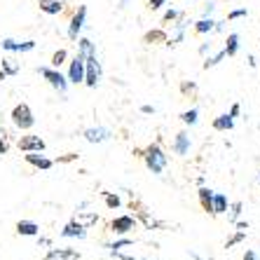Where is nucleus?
<instances>
[{
  "instance_id": "nucleus-1",
  "label": "nucleus",
  "mask_w": 260,
  "mask_h": 260,
  "mask_svg": "<svg viewBox=\"0 0 260 260\" xmlns=\"http://www.w3.org/2000/svg\"><path fill=\"white\" fill-rule=\"evenodd\" d=\"M141 157L145 159V167H148L152 174L159 176L164 169H167V155H164V150L159 148V143H150L143 152H141Z\"/></svg>"
},
{
  "instance_id": "nucleus-2",
  "label": "nucleus",
  "mask_w": 260,
  "mask_h": 260,
  "mask_svg": "<svg viewBox=\"0 0 260 260\" xmlns=\"http://www.w3.org/2000/svg\"><path fill=\"white\" fill-rule=\"evenodd\" d=\"M12 124L21 132H28L33 124H36V117H33V110H30L28 103H17L12 108Z\"/></svg>"
},
{
  "instance_id": "nucleus-3",
  "label": "nucleus",
  "mask_w": 260,
  "mask_h": 260,
  "mask_svg": "<svg viewBox=\"0 0 260 260\" xmlns=\"http://www.w3.org/2000/svg\"><path fill=\"white\" fill-rule=\"evenodd\" d=\"M101 78H103V68L96 59V52H94V54H87L85 56V85L94 89V87L101 82Z\"/></svg>"
},
{
  "instance_id": "nucleus-4",
  "label": "nucleus",
  "mask_w": 260,
  "mask_h": 260,
  "mask_svg": "<svg viewBox=\"0 0 260 260\" xmlns=\"http://www.w3.org/2000/svg\"><path fill=\"white\" fill-rule=\"evenodd\" d=\"M38 73L43 75L45 80H47L49 85L54 87L59 94H66V89H68V78L66 75H61L59 73V68H47V66H40L38 68Z\"/></svg>"
},
{
  "instance_id": "nucleus-5",
  "label": "nucleus",
  "mask_w": 260,
  "mask_h": 260,
  "mask_svg": "<svg viewBox=\"0 0 260 260\" xmlns=\"http://www.w3.org/2000/svg\"><path fill=\"white\" fill-rule=\"evenodd\" d=\"M66 78H68V85H80V82H85V56L82 54H78L71 61Z\"/></svg>"
},
{
  "instance_id": "nucleus-6",
  "label": "nucleus",
  "mask_w": 260,
  "mask_h": 260,
  "mask_svg": "<svg viewBox=\"0 0 260 260\" xmlns=\"http://www.w3.org/2000/svg\"><path fill=\"white\" fill-rule=\"evenodd\" d=\"M17 145H19V150L21 152H45V148H47V143H45L40 136H36V134H26V136H21Z\"/></svg>"
},
{
  "instance_id": "nucleus-7",
  "label": "nucleus",
  "mask_w": 260,
  "mask_h": 260,
  "mask_svg": "<svg viewBox=\"0 0 260 260\" xmlns=\"http://www.w3.org/2000/svg\"><path fill=\"white\" fill-rule=\"evenodd\" d=\"M85 19H87V7L80 5L78 12L73 14V19H71V26H68V38H71V40H78L80 30H82V26H85Z\"/></svg>"
},
{
  "instance_id": "nucleus-8",
  "label": "nucleus",
  "mask_w": 260,
  "mask_h": 260,
  "mask_svg": "<svg viewBox=\"0 0 260 260\" xmlns=\"http://www.w3.org/2000/svg\"><path fill=\"white\" fill-rule=\"evenodd\" d=\"M59 235L63 237V239H85V237H87V228L73 218V220H68V223L63 225V230H61Z\"/></svg>"
},
{
  "instance_id": "nucleus-9",
  "label": "nucleus",
  "mask_w": 260,
  "mask_h": 260,
  "mask_svg": "<svg viewBox=\"0 0 260 260\" xmlns=\"http://www.w3.org/2000/svg\"><path fill=\"white\" fill-rule=\"evenodd\" d=\"M136 228V218L134 216H117L110 220V230L115 232V235H127Z\"/></svg>"
},
{
  "instance_id": "nucleus-10",
  "label": "nucleus",
  "mask_w": 260,
  "mask_h": 260,
  "mask_svg": "<svg viewBox=\"0 0 260 260\" xmlns=\"http://www.w3.org/2000/svg\"><path fill=\"white\" fill-rule=\"evenodd\" d=\"M24 159L30 164V167H36V169H40V171H49L54 167V159L45 157L43 152H26Z\"/></svg>"
},
{
  "instance_id": "nucleus-11",
  "label": "nucleus",
  "mask_w": 260,
  "mask_h": 260,
  "mask_svg": "<svg viewBox=\"0 0 260 260\" xmlns=\"http://www.w3.org/2000/svg\"><path fill=\"white\" fill-rule=\"evenodd\" d=\"M0 47L5 49V52H33L36 49V43L33 40H26V43H19V40H12V38H5L3 43H0Z\"/></svg>"
},
{
  "instance_id": "nucleus-12",
  "label": "nucleus",
  "mask_w": 260,
  "mask_h": 260,
  "mask_svg": "<svg viewBox=\"0 0 260 260\" xmlns=\"http://www.w3.org/2000/svg\"><path fill=\"white\" fill-rule=\"evenodd\" d=\"M45 260H80V253L75 248H49Z\"/></svg>"
},
{
  "instance_id": "nucleus-13",
  "label": "nucleus",
  "mask_w": 260,
  "mask_h": 260,
  "mask_svg": "<svg viewBox=\"0 0 260 260\" xmlns=\"http://www.w3.org/2000/svg\"><path fill=\"white\" fill-rule=\"evenodd\" d=\"M190 145H192V141H190V134L188 132H178V134H176V141H174V152H176V155L185 157V155L190 152Z\"/></svg>"
},
{
  "instance_id": "nucleus-14",
  "label": "nucleus",
  "mask_w": 260,
  "mask_h": 260,
  "mask_svg": "<svg viewBox=\"0 0 260 260\" xmlns=\"http://www.w3.org/2000/svg\"><path fill=\"white\" fill-rule=\"evenodd\" d=\"M110 139V129L106 127H91V129H85V141L89 143H103V141Z\"/></svg>"
},
{
  "instance_id": "nucleus-15",
  "label": "nucleus",
  "mask_w": 260,
  "mask_h": 260,
  "mask_svg": "<svg viewBox=\"0 0 260 260\" xmlns=\"http://www.w3.org/2000/svg\"><path fill=\"white\" fill-rule=\"evenodd\" d=\"M17 235L21 237H38L40 235V225L33 220H19L17 223Z\"/></svg>"
},
{
  "instance_id": "nucleus-16",
  "label": "nucleus",
  "mask_w": 260,
  "mask_h": 260,
  "mask_svg": "<svg viewBox=\"0 0 260 260\" xmlns=\"http://www.w3.org/2000/svg\"><path fill=\"white\" fill-rule=\"evenodd\" d=\"M197 194H200L202 209H204L206 213H213V190H209V188H204V185H200Z\"/></svg>"
},
{
  "instance_id": "nucleus-17",
  "label": "nucleus",
  "mask_w": 260,
  "mask_h": 260,
  "mask_svg": "<svg viewBox=\"0 0 260 260\" xmlns=\"http://www.w3.org/2000/svg\"><path fill=\"white\" fill-rule=\"evenodd\" d=\"M230 209V202L223 192H213V216H220V213H228Z\"/></svg>"
},
{
  "instance_id": "nucleus-18",
  "label": "nucleus",
  "mask_w": 260,
  "mask_h": 260,
  "mask_svg": "<svg viewBox=\"0 0 260 260\" xmlns=\"http://www.w3.org/2000/svg\"><path fill=\"white\" fill-rule=\"evenodd\" d=\"M232 127H235V117H232L230 113L218 115L216 120H213V129H216V132H230Z\"/></svg>"
},
{
  "instance_id": "nucleus-19",
  "label": "nucleus",
  "mask_w": 260,
  "mask_h": 260,
  "mask_svg": "<svg viewBox=\"0 0 260 260\" xmlns=\"http://www.w3.org/2000/svg\"><path fill=\"white\" fill-rule=\"evenodd\" d=\"M38 5H40V10H43L45 14H61L63 12V3H61V0H40Z\"/></svg>"
},
{
  "instance_id": "nucleus-20",
  "label": "nucleus",
  "mask_w": 260,
  "mask_h": 260,
  "mask_svg": "<svg viewBox=\"0 0 260 260\" xmlns=\"http://www.w3.org/2000/svg\"><path fill=\"white\" fill-rule=\"evenodd\" d=\"M139 218H141V223H143L148 230H162V228H164L162 220H155V218H152L148 211H139Z\"/></svg>"
},
{
  "instance_id": "nucleus-21",
  "label": "nucleus",
  "mask_w": 260,
  "mask_h": 260,
  "mask_svg": "<svg viewBox=\"0 0 260 260\" xmlns=\"http://www.w3.org/2000/svg\"><path fill=\"white\" fill-rule=\"evenodd\" d=\"M75 220H78V223H82L85 228H91V225H96L99 216H96V211H78Z\"/></svg>"
},
{
  "instance_id": "nucleus-22",
  "label": "nucleus",
  "mask_w": 260,
  "mask_h": 260,
  "mask_svg": "<svg viewBox=\"0 0 260 260\" xmlns=\"http://www.w3.org/2000/svg\"><path fill=\"white\" fill-rule=\"evenodd\" d=\"M213 28H216V21H213L211 17H204V19H200V21L194 24V30H197L200 36H206V33H211Z\"/></svg>"
},
{
  "instance_id": "nucleus-23",
  "label": "nucleus",
  "mask_w": 260,
  "mask_h": 260,
  "mask_svg": "<svg viewBox=\"0 0 260 260\" xmlns=\"http://www.w3.org/2000/svg\"><path fill=\"white\" fill-rule=\"evenodd\" d=\"M237 52H239V36H237V33H230V36H228V43H225V54L235 56Z\"/></svg>"
},
{
  "instance_id": "nucleus-24",
  "label": "nucleus",
  "mask_w": 260,
  "mask_h": 260,
  "mask_svg": "<svg viewBox=\"0 0 260 260\" xmlns=\"http://www.w3.org/2000/svg\"><path fill=\"white\" fill-rule=\"evenodd\" d=\"M143 40L145 43H167L169 38H167V33H164L162 28H155V30H148Z\"/></svg>"
},
{
  "instance_id": "nucleus-25",
  "label": "nucleus",
  "mask_w": 260,
  "mask_h": 260,
  "mask_svg": "<svg viewBox=\"0 0 260 260\" xmlns=\"http://www.w3.org/2000/svg\"><path fill=\"white\" fill-rule=\"evenodd\" d=\"M181 120H183V124H197V120H200V108H190V110H185L181 115Z\"/></svg>"
},
{
  "instance_id": "nucleus-26",
  "label": "nucleus",
  "mask_w": 260,
  "mask_h": 260,
  "mask_svg": "<svg viewBox=\"0 0 260 260\" xmlns=\"http://www.w3.org/2000/svg\"><path fill=\"white\" fill-rule=\"evenodd\" d=\"M103 200H106V206H108V209H120V204H122V200L115 192H103Z\"/></svg>"
},
{
  "instance_id": "nucleus-27",
  "label": "nucleus",
  "mask_w": 260,
  "mask_h": 260,
  "mask_svg": "<svg viewBox=\"0 0 260 260\" xmlns=\"http://www.w3.org/2000/svg\"><path fill=\"white\" fill-rule=\"evenodd\" d=\"M225 56H228V54H225V49H220V52H218V54L209 56V59H206V61H204V68H206V71H209V68L218 66V63H220V61H223V59H225Z\"/></svg>"
},
{
  "instance_id": "nucleus-28",
  "label": "nucleus",
  "mask_w": 260,
  "mask_h": 260,
  "mask_svg": "<svg viewBox=\"0 0 260 260\" xmlns=\"http://www.w3.org/2000/svg\"><path fill=\"white\" fill-rule=\"evenodd\" d=\"M66 59H68V52H66V49H56L54 56H52V68H59L61 63H66Z\"/></svg>"
},
{
  "instance_id": "nucleus-29",
  "label": "nucleus",
  "mask_w": 260,
  "mask_h": 260,
  "mask_svg": "<svg viewBox=\"0 0 260 260\" xmlns=\"http://www.w3.org/2000/svg\"><path fill=\"white\" fill-rule=\"evenodd\" d=\"M244 239H246V232H244V230H239V232H237V235H232L230 239L225 242V248H232V246H237V244H242Z\"/></svg>"
},
{
  "instance_id": "nucleus-30",
  "label": "nucleus",
  "mask_w": 260,
  "mask_h": 260,
  "mask_svg": "<svg viewBox=\"0 0 260 260\" xmlns=\"http://www.w3.org/2000/svg\"><path fill=\"white\" fill-rule=\"evenodd\" d=\"M132 244H134V239H132V237H122V239H117V242L115 244H110V251H120V248H124V246H132Z\"/></svg>"
},
{
  "instance_id": "nucleus-31",
  "label": "nucleus",
  "mask_w": 260,
  "mask_h": 260,
  "mask_svg": "<svg viewBox=\"0 0 260 260\" xmlns=\"http://www.w3.org/2000/svg\"><path fill=\"white\" fill-rule=\"evenodd\" d=\"M0 73H5V78H10V75H17L19 68L14 66V63H10V59H5V61H3V71H0Z\"/></svg>"
},
{
  "instance_id": "nucleus-32",
  "label": "nucleus",
  "mask_w": 260,
  "mask_h": 260,
  "mask_svg": "<svg viewBox=\"0 0 260 260\" xmlns=\"http://www.w3.org/2000/svg\"><path fill=\"white\" fill-rule=\"evenodd\" d=\"M239 213H242V202H235V204L230 206V220L235 223V220H239Z\"/></svg>"
},
{
  "instance_id": "nucleus-33",
  "label": "nucleus",
  "mask_w": 260,
  "mask_h": 260,
  "mask_svg": "<svg viewBox=\"0 0 260 260\" xmlns=\"http://www.w3.org/2000/svg\"><path fill=\"white\" fill-rule=\"evenodd\" d=\"M178 17H181L178 10H167V12H164V21H174V19H178Z\"/></svg>"
},
{
  "instance_id": "nucleus-34",
  "label": "nucleus",
  "mask_w": 260,
  "mask_h": 260,
  "mask_svg": "<svg viewBox=\"0 0 260 260\" xmlns=\"http://www.w3.org/2000/svg\"><path fill=\"white\" fill-rule=\"evenodd\" d=\"M7 150H10V145H7L5 134H0V155H7Z\"/></svg>"
},
{
  "instance_id": "nucleus-35",
  "label": "nucleus",
  "mask_w": 260,
  "mask_h": 260,
  "mask_svg": "<svg viewBox=\"0 0 260 260\" xmlns=\"http://www.w3.org/2000/svg\"><path fill=\"white\" fill-rule=\"evenodd\" d=\"M110 255H113V258H117V260H139V258H134V255L120 253V251H110Z\"/></svg>"
},
{
  "instance_id": "nucleus-36",
  "label": "nucleus",
  "mask_w": 260,
  "mask_h": 260,
  "mask_svg": "<svg viewBox=\"0 0 260 260\" xmlns=\"http://www.w3.org/2000/svg\"><path fill=\"white\" fill-rule=\"evenodd\" d=\"M38 237H40V235H38ZM38 244H40L43 248H52V239H49V237H40V239H38Z\"/></svg>"
},
{
  "instance_id": "nucleus-37",
  "label": "nucleus",
  "mask_w": 260,
  "mask_h": 260,
  "mask_svg": "<svg viewBox=\"0 0 260 260\" xmlns=\"http://www.w3.org/2000/svg\"><path fill=\"white\" fill-rule=\"evenodd\" d=\"M239 113H242V106H239V103H232L230 115H232V117H237V115H239Z\"/></svg>"
},
{
  "instance_id": "nucleus-38",
  "label": "nucleus",
  "mask_w": 260,
  "mask_h": 260,
  "mask_svg": "<svg viewBox=\"0 0 260 260\" xmlns=\"http://www.w3.org/2000/svg\"><path fill=\"white\" fill-rule=\"evenodd\" d=\"M181 89H183V91H197V87H194L192 82H183Z\"/></svg>"
},
{
  "instance_id": "nucleus-39",
  "label": "nucleus",
  "mask_w": 260,
  "mask_h": 260,
  "mask_svg": "<svg viewBox=\"0 0 260 260\" xmlns=\"http://www.w3.org/2000/svg\"><path fill=\"white\" fill-rule=\"evenodd\" d=\"M162 5H164V0H150V5L148 7H150V10H159Z\"/></svg>"
},
{
  "instance_id": "nucleus-40",
  "label": "nucleus",
  "mask_w": 260,
  "mask_h": 260,
  "mask_svg": "<svg viewBox=\"0 0 260 260\" xmlns=\"http://www.w3.org/2000/svg\"><path fill=\"white\" fill-rule=\"evenodd\" d=\"M244 14H246V10H235V12H230L228 19H239V17H244Z\"/></svg>"
},
{
  "instance_id": "nucleus-41",
  "label": "nucleus",
  "mask_w": 260,
  "mask_h": 260,
  "mask_svg": "<svg viewBox=\"0 0 260 260\" xmlns=\"http://www.w3.org/2000/svg\"><path fill=\"white\" fill-rule=\"evenodd\" d=\"M244 260H260V258L255 255V251H246V253H244Z\"/></svg>"
},
{
  "instance_id": "nucleus-42",
  "label": "nucleus",
  "mask_w": 260,
  "mask_h": 260,
  "mask_svg": "<svg viewBox=\"0 0 260 260\" xmlns=\"http://www.w3.org/2000/svg\"><path fill=\"white\" fill-rule=\"evenodd\" d=\"M235 225H237V230H244V232L248 230V223H244V220H235Z\"/></svg>"
},
{
  "instance_id": "nucleus-43",
  "label": "nucleus",
  "mask_w": 260,
  "mask_h": 260,
  "mask_svg": "<svg viewBox=\"0 0 260 260\" xmlns=\"http://www.w3.org/2000/svg\"><path fill=\"white\" fill-rule=\"evenodd\" d=\"M213 7H216V5H213V3H209V5H206V7H204V17H211V12H213Z\"/></svg>"
},
{
  "instance_id": "nucleus-44",
  "label": "nucleus",
  "mask_w": 260,
  "mask_h": 260,
  "mask_svg": "<svg viewBox=\"0 0 260 260\" xmlns=\"http://www.w3.org/2000/svg\"><path fill=\"white\" fill-rule=\"evenodd\" d=\"M141 113H145V115H152V113H155V108H152V106H143V108H141Z\"/></svg>"
},
{
  "instance_id": "nucleus-45",
  "label": "nucleus",
  "mask_w": 260,
  "mask_h": 260,
  "mask_svg": "<svg viewBox=\"0 0 260 260\" xmlns=\"http://www.w3.org/2000/svg\"><path fill=\"white\" fill-rule=\"evenodd\" d=\"M75 157H78V155H73V152H71V155H66V157H61L59 162H73V159H75Z\"/></svg>"
},
{
  "instance_id": "nucleus-46",
  "label": "nucleus",
  "mask_w": 260,
  "mask_h": 260,
  "mask_svg": "<svg viewBox=\"0 0 260 260\" xmlns=\"http://www.w3.org/2000/svg\"><path fill=\"white\" fill-rule=\"evenodd\" d=\"M209 49H211V45H209V43H204V45H202V47H200V54H206Z\"/></svg>"
},
{
  "instance_id": "nucleus-47",
  "label": "nucleus",
  "mask_w": 260,
  "mask_h": 260,
  "mask_svg": "<svg viewBox=\"0 0 260 260\" xmlns=\"http://www.w3.org/2000/svg\"><path fill=\"white\" fill-rule=\"evenodd\" d=\"M192 258H194V260H204L202 255H197V253H192Z\"/></svg>"
}]
</instances>
